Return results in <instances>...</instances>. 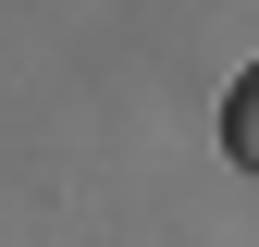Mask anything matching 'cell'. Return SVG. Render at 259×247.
Here are the masks:
<instances>
[{"instance_id":"obj_1","label":"cell","mask_w":259,"mask_h":247,"mask_svg":"<svg viewBox=\"0 0 259 247\" xmlns=\"http://www.w3.org/2000/svg\"><path fill=\"white\" fill-rule=\"evenodd\" d=\"M222 148H235V161L259 173V62L235 74V99H222Z\"/></svg>"}]
</instances>
